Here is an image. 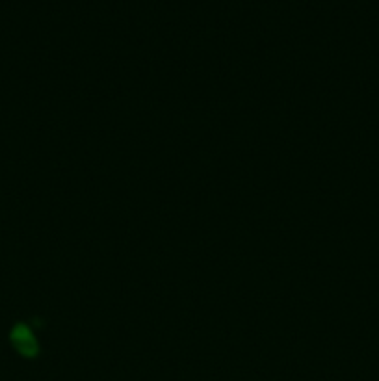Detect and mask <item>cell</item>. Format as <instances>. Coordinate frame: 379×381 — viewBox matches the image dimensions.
Returning a JSON list of instances; mask_svg holds the SVG:
<instances>
[{"mask_svg": "<svg viewBox=\"0 0 379 381\" xmlns=\"http://www.w3.org/2000/svg\"><path fill=\"white\" fill-rule=\"evenodd\" d=\"M10 339H12V344L15 346V349L25 357H34L38 354V343L34 339L32 331L28 330L26 325H23V323L13 328Z\"/></svg>", "mask_w": 379, "mask_h": 381, "instance_id": "6da1fadb", "label": "cell"}]
</instances>
